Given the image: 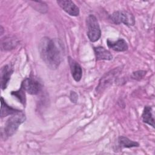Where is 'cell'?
<instances>
[{
  "label": "cell",
  "mask_w": 155,
  "mask_h": 155,
  "mask_svg": "<svg viewBox=\"0 0 155 155\" xmlns=\"http://www.w3.org/2000/svg\"><path fill=\"white\" fill-rule=\"evenodd\" d=\"M147 71L144 70H138L136 71H134L132 73L131 75V78L133 79H135L137 81H139L142 79L144 76L146 74Z\"/></svg>",
  "instance_id": "obj_17"
},
{
  "label": "cell",
  "mask_w": 155,
  "mask_h": 155,
  "mask_svg": "<svg viewBox=\"0 0 155 155\" xmlns=\"http://www.w3.org/2000/svg\"><path fill=\"white\" fill-rule=\"evenodd\" d=\"M68 62L70 67L71 75L76 82H79L82 76V70L81 65L71 58H68Z\"/></svg>",
  "instance_id": "obj_9"
},
{
  "label": "cell",
  "mask_w": 155,
  "mask_h": 155,
  "mask_svg": "<svg viewBox=\"0 0 155 155\" xmlns=\"http://www.w3.org/2000/svg\"><path fill=\"white\" fill-rule=\"evenodd\" d=\"M107 44L109 48L116 51H125L128 48L127 42L124 39H119L116 41L107 39Z\"/></svg>",
  "instance_id": "obj_10"
},
{
  "label": "cell",
  "mask_w": 155,
  "mask_h": 155,
  "mask_svg": "<svg viewBox=\"0 0 155 155\" xmlns=\"http://www.w3.org/2000/svg\"><path fill=\"white\" fill-rule=\"evenodd\" d=\"M13 72V67L10 65H5L2 67L1 70V87L2 90L7 88Z\"/></svg>",
  "instance_id": "obj_8"
},
{
  "label": "cell",
  "mask_w": 155,
  "mask_h": 155,
  "mask_svg": "<svg viewBox=\"0 0 155 155\" xmlns=\"http://www.w3.org/2000/svg\"><path fill=\"white\" fill-rule=\"evenodd\" d=\"M142 117L144 123L152 126L153 128L154 127V119L152 114V108L151 107H145L142 114Z\"/></svg>",
  "instance_id": "obj_13"
},
{
  "label": "cell",
  "mask_w": 155,
  "mask_h": 155,
  "mask_svg": "<svg viewBox=\"0 0 155 155\" xmlns=\"http://www.w3.org/2000/svg\"><path fill=\"white\" fill-rule=\"evenodd\" d=\"M1 117H4L8 115L14 114L21 111L8 105L2 97H1Z\"/></svg>",
  "instance_id": "obj_12"
},
{
  "label": "cell",
  "mask_w": 155,
  "mask_h": 155,
  "mask_svg": "<svg viewBox=\"0 0 155 155\" xmlns=\"http://www.w3.org/2000/svg\"><path fill=\"white\" fill-rule=\"evenodd\" d=\"M119 147L122 149L124 148H131L139 147V144L137 142L131 140L125 136H120L118 139Z\"/></svg>",
  "instance_id": "obj_14"
},
{
  "label": "cell",
  "mask_w": 155,
  "mask_h": 155,
  "mask_svg": "<svg viewBox=\"0 0 155 155\" xmlns=\"http://www.w3.org/2000/svg\"><path fill=\"white\" fill-rule=\"evenodd\" d=\"M94 51L96 56V61L106 60L110 61L113 59V56L111 53L102 47H94Z\"/></svg>",
  "instance_id": "obj_11"
},
{
  "label": "cell",
  "mask_w": 155,
  "mask_h": 155,
  "mask_svg": "<svg viewBox=\"0 0 155 155\" xmlns=\"http://www.w3.org/2000/svg\"><path fill=\"white\" fill-rule=\"evenodd\" d=\"M58 5L68 15L73 16H77L79 15V9L76 4L70 0L57 1Z\"/></svg>",
  "instance_id": "obj_7"
},
{
  "label": "cell",
  "mask_w": 155,
  "mask_h": 155,
  "mask_svg": "<svg viewBox=\"0 0 155 155\" xmlns=\"http://www.w3.org/2000/svg\"><path fill=\"white\" fill-rule=\"evenodd\" d=\"M25 90L21 87L20 88L15 91H12L11 94L16 97L18 99V100L20 101V102L24 105L25 106L26 104V97H25Z\"/></svg>",
  "instance_id": "obj_15"
},
{
  "label": "cell",
  "mask_w": 155,
  "mask_h": 155,
  "mask_svg": "<svg viewBox=\"0 0 155 155\" xmlns=\"http://www.w3.org/2000/svg\"><path fill=\"white\" fill-rule=\"evenodd\" d=\"M111 21L116 24H124L128 26L135 24V18L132 13L127 11H116L110 16Z\"/></svg>",
  "instance_id": "obj_4"
},
{
  "label": "cell",
  "mask_w": 155,
  "mask_h": 155,
  "mask_svg": "<svg viewBox=\"0 0 155 155\" xmlns=\"http://www.w3.org/2000/svg\"><path fill=\"white\" fill-rule=\"evenodd\" d=\"M120 71V68L117 67L107 73L100 79L99 83L96 88V91L97 93H101L104 91L106 88L111 85L114 79L118 76Z\"/></svg>",
  "instance_id": "obj_5"
},
{
  "label": "cell",
  "mask_w": 155,
  "mask_h": 155,
  "mask_svg": "<svg viewBox=\"0 0 155 155\" xmlns=\"http://www.w3.org/2000/svg\"><path fill=\"white\" fill-rule=\"evenodd\" d=\"M21 87L30 94H37L42 90V84L34 78H27L21 83Z\"/></svg>",
  "instance_id": "obj_6"
},
{
  "label": "cell",
  "mask_w": 155,
  "mask_h": 155,
  "mask_svg": "<svg viewBox=\"0 0 155 155\" xmlns=\"http://www.w3.org/2000/svg\"><path fill=\"white\" fill-rule=\"evenodd\" d=\"M39 51L41 58L52 70L56 69L62 59V47L58 40L48 37L42 38L39 44Z\"/></svg>",
  "instance_id": "obj_1"
},
{
  "label": "cell",
  "mask_w": 155,
  "mask_h": 155,
  "mask_svg": "<svg viewBox=\"0 0 155 155\" xmlns=\"http://www.w3.org/2000/svg\"><path fill=\"white\" fill-rule=\"evenodd\" d=\"M17 44V41L13 39L7 38L4 42H2L1 46L2 48L4 50H11L16 47Z\"/></svg>",
  "instance_id": "obj_16"
},
{
  "label": "cell",
  "mask_w": 155,
  "mask_h": 155,
  "mask_svg": "<svg viewBox=\"0 0 155 155\" xmlns=\"http://www.w3.org/2000/svg\"><path fill=\"white\" fill-rule=\"evenodd\" d=\"M87 27V36L91 42L97 41L101 37V31L97 20L93 15H90L86 19Z\"/></svg>",
  "instance_id": "obj_3"
},
{
  "label": "cell",
  "mask_w": 155,
  "mask_h": 155,
  "mask_svg": "<svg viewBox=\"0 0 155 155\" xmlns=\"http://www.w3.org/2000/svg\"><path fill=\"white\" fill-rule=\"evenodd\" d=\"M70 99L72 102H76L78 100V94L74 91H71Z\"/></svg>",
  "instance_id": "obj_18"
},
{
  "label": "cell",
  "mask_w": 155,
  "mask_h": 155,
  "mask_svg": "<svg viewBox=\"0 0 155 155\" xmlns=\"http://www.w3.org/2000/svg\"><path fill=\"white\" fill-rule=\"evenodd\" d=\"M25 120V114L20 111L12 114L7 120L4 127V134L6 136H12L18 130L19 126Z\"/></svg>",
  "instance_id": "obj_2"
}]
</instances>
